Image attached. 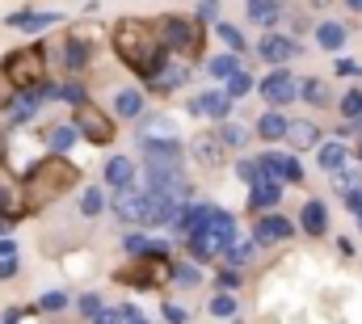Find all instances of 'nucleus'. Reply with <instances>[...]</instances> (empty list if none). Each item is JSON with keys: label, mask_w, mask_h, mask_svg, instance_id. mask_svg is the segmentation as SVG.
<instances>
[{"label": "nucleus", "mask_w": 362, "mask_h": 324, "mask_svg": "<svg viewBox=\"0 0 362 324\" xmlns=\"http://www.w3.org/2000/svg\"><path fill=\"white\" fill-rule=\"evenodd\" d=\"M21 320V312H17V308H8V312H4V324H17Z\"/></svg>", "instance_id": "50"}, {"label": "nucleus", "mask_w": 362, "mask_h": 324, "mask_svg": "<svg viewBox=\"0 0 362 324\" xmlns=\"http://www.w3.org/2000/svg\"><path fill=\"white\" fill-rule=\"evenodd\" d=\"M219 148H223V139H211V135L198 139V156H202V164H223V152H219Z\"/></svg>", "instance_id": "28"}, {"label": "nucleus", "mask_w": 362, "mask_h": 324, "mask_svg": "<svg viewBox=\"0 0 362 324\" xmlns=\"http://www.w3.org/2000/svg\"><path fill=\"white\" fill-rule=\"evenodd\" d=\"M211 72L228 81V76H236V72H240V64H236V55H219V59H211Z\"/></svg>", "instance_id": "32"}, {"label": "nucleus", "mask_w": 362, "mask_h": 324, "mask_svg": "<svg viewBox=\"0 0 362 324\" xmlns=\"http://www.w3.org/2000/svg\"><path fill=\"white\" fill-rule=\"evenodd\" d=\"M0 68H4V76L13 84V93H34L38 84H47V55H42V47H17V51H8V59Z\"/></svg>", "instance_id": "3"}, {"label": "nucleus", "mask_w": 362, "mask_h": 324, "mask_svg": "<svg viewBox=\"0 0 362 324\" xmlns=\"http://www.w3.org/2000/svg\"><path fill=\"white\" fill-rule=\"evenodd\" d=\"M72 127H76V135H85L89 144H110L114 139V122L93 105V101H85V105H76V114H72Z\"/></svg>", "instance_id": "4"}, {"label": "nucleus", "mask_w": 362, "mask_h": 324, "mask_svg": "<svg viewBox=\"0 0 362 324\" xmlns=\"http://www.w3.org/2000/svg\"><path fill=\"white\" fill-rule=\"evenodd\" d=\"M38 105H42V97L38 93H13V101H8V122H30L34 114H38Z\"/></svg>", "instance_id": "12"}, {"label": "nucleus", "mask_w": 362, "mask_h": 324, "mask_svg": "<svg viewBox=\"0 0 362 324\" xmlns=\"http://www.w3.org/2000/svg\"><path fill=\"white\" fill-rule=\"evenodd\" d=\"M278 13H282V8H278V0H253V4H249V17H253L257 25H274V21H278Z\"/></svg>", "instance_id": "24"}, {"label": "nucleus", "mask_w": 362, "mask_h": 324, "mask_svg": "<svg viewBox=\"0 0 362 324\" xmlns=\"http://www.w3.org/2000/svg\"><path fill=\"white\" fill-rule=\"evenodd\" d=\"M249 88H253V81H249L245 72H236V76H228V93H223V97H228V101H236V97H245Z\"/></svg>", "instance_id": "33"}, {"label": "nucleus", "mask_w": 362, "mask_h": 324, "mask_svg": "<svg viewBox=\"0 0 362 324\" xmlns=\"http://www.w3.org/2000/svg\"><path fill=\"white\" fill-rule=\"evenodd\" d=\"M0 164H4V139H0Z\"/></svg>", "instance_id": "53"}, {"label": "nucleus", "mask_w": 362, "mask_h": 324, "mask_svg": "<svg viewBox=\"0 0 362 324\" xmlns=\"http://www.w3.org/2000/svg\"><path fill=\"white\" fill-rule=\"evenodd\" d=\"M13 274H17V257H4V261H0V282H8Z\"/></svg>", "instance_id": "45"}, {"label": "nucleus", "mask_w": 362, "mask_h": 324, "mask_svg": "<svg viewBox=\"0 0 362 324\" xmlns=\"http://www.w3.org/2000/svg\"><path fill=\"white\" fill-rule=\"evenodd\" d=\"M286 127H291V122H286L278 110H266V114L257 118V135H262V139H286Z\"/></svg>", "instance_id": "18"}, {"label": "nucleus", "mask_w": 362, "mask_h": 324, "mask_svg": "<svg viewBox=\"0 0 362 324\" xmlns=\"http://www.w3.org/2000/svg\"><path fill=\"white\" fill-rule=\"evenodd\" d=\"M4 257H17V244L13 241H0V261H4Z\"/></svg>", "instance_id": "48"}, {"label": "nucleus", "mask_w": 362, "mask_h": 324, "mask_svg": "<svg viewBox=\"0 0 362 324\" xmlns=\"http://www.w3.org/2000/svg\"><path fill=\"white\" fill-rule=\"evenodd\" d=\"M105 181L118 185V190H127V185L135 181V164L127 161V156H114V161L105 164Z\"/></svg>", "instance_id": "17"}, {"label": "nucleus", "mask_w": 362, "mask_h": 324, "mask_svg": "<svg viewBox=\"0 0 362 324\" xmlns=\"http://www.w3.org/2000/svg\"><path fill=\"white\" fill-rule=\"evenodd\" d=\"M299 219H303V232H312V236H325V228H329V224H325L329 215H325V207H320V202H308Z\"/></svg>", "instance_id": "20"}, {"label": "nucleus", "mask_w": 362, "mask_h": 324, "mask_svg": "<svg viewBox=\"0 0 362 324\" xmlns=\"http://www.w3.org/2000/svg\"><path fill=\"white\" fill-rule=\"evenodd\" d=\"M8 228H13V224H8V219H0V241H4V232H8Z\"/></svg>", "instance_id": "51"}, {"label": "nucleus", "mask_w": 362, "mask_h": 324, "mask_svg": "<svg viewBox=\"0 0 362 324\" xmlns=\"http://www.w3.org/2000/svg\"><path fill=\"white\" fill-rule=\"evenodd\" d=\"M8 101H13V84H8L4 68H0V110H8Z\"/></svg>", "instance_id": "43"}, {"label": "nucleus", "mask_w": 362, "mask_h": 324, "mask_svg": "<svg viewBox=\"0 0 362 324\" xmlns=\"http://www.w3.org/2000/svg\"><path fill=\"white\" fill-rule=\"evenodd\" d=\"M286 139L295 144V152H303V148H312L320 135H316V127H312V122H291V127H286Z\"/></svg>", "instance_id": "19"}, {"label": "nucleus", "mask_w": 362, "mask_h": 324, "mask_svg": "<svg viewBox=\"0 0 362 324\" xmlns=\"http://www.w3.org/2000/svg\"><path fill=\"white\" fill-rule=\"evenodd\" d=\"M223 257H228V261H236V265H245V261H253V257H257V241H232Z\"/></svg>", "instance_id": "26"}, {"label": "nucleus", "mask_w": 362, "mask_h": 324, "mask_svg": "<svg viewBox=\"0 0 362 324\" xmlns=\"http://www.w3.org/2000/svg\"><path fill=\"white\" fill-rule=\"evenodd\" d=\"M346 202H350V211H354V215H362V185H358V190H350V194H346Z\"/></svg>", "instance_id": "47"}, {"label": "nucleus", "mask_w": 362, "mask_h": 324, "mask_svg": "<svg viewBox=\"0 0 362 324\" xmlns=\"http://www.w3.org/2000/svg\"><path fill=\"white\" fill-rule=\"evenodd\" d=\"M101 207H105L101 190H85V198H81V215H85V219H93V215H101Z\"/></svg>", "instance_id": "30"}, {"label": "nucleus", "mask_w": 362, "mask_h": 324, "mask_svg": "<svg viewBox=\"0 0 362 324\" xmlns=\"http://www.w3.org/2000/svg\"><path fill=\"white\" fill-rule=\"evenodd\" d=\"M122 282H135V287H160L169 278V261H156V257H135L131 270L118 274Z\"/></svg>", "instance_id": "7"}, {"label": "nucleus", "mask_w": 362, "mask_h": 324, "mask_svg": "<svg viewBox=\"0 0 362 324\" xmlns=\"http://www.w3.org/2000/svg\"><path fill=\"white\" fill-rule=\"evenodd\" d=\"M350 8H358V13H362V0H350Z\"/></svg>", "instance_id": "52"}, {"label": "nucleus", "mask_w": 362, "mask_h": 324, "mask_svg": "<svg viewBox=\"0 0 362 324\" xmlns=\"http://www.w3.org/2000/svg\"><path fill=\"white\" fill-rule=\"evenodd\" d=\"M341 110H346V118H362V93H346Z\"/></svg>", "instance_id": "39"}, {"label": "nucleus", "mask_w": 362, "mask_h": 324, "mask_svg": "<svg viewBox=\"0 0 362 324\" xmlns=\"http://www.w3.org/2000/svg\"><path fill=\"white\" fill-rule=\"evenodd\" d=\"M114 51H118V59L131 68V72H139L144 81H152L160 68H165V38H160V25H152V21H139V17H127V21H118L114 25Z\"/></svg>", "instance_id": "1"}, {"label": "nucleus", "mask_w": 362, "mask_h": 324, "mask_svg": "<svg viewBox=\"0 0 362 324\" xmlns=\"http://www.w3.org/2000/svg\"><path fill=\"white\" fill-rule=\"evenodd\" d=\"M189 110L194 114H206V118H228V97L223 93H202V97H194Z\"/></svg>", "instance_id": "16"}, {"label": "nucleus", "mask_w": 362, "mask_h": 324, "mask_svg": "<svg viewBox=\"0 0 362 324\" xmlns=\"http://www.w3.org/2000/svg\"><path fill=\"white\" fill-rule=\"evenodd\" d=\"M249 4H253V0H249Z\"/></svg>", "instance_id": "56"}, {"label": "nucleus", "mask_w": 362, "mask_h": 324, "mask_svg": "<svg viewBox=\"0 0 362 324\" xmlns=\"http://www.w3.org/2000/svg\"><path fill=\"white\" fill-rule=\"evenodd\" d=\"M278 198H282V185H278V177L257 168V177H253V194H249V207L262 215V211H266V207H274Z\"/></svg>", "instance_id": "8"}, {"label": "nucleus", "mask_w": 362, "mask_h": 324, "mask_svg": "<svg viewBox=\"0 0 362 324\" xmlns=\"http://www.w3.org/2000/svg\"><path fill=\"white\" fill-rule=\"evenodd\" d=\"M55 97H64V101H72V105H85V101H89V97H85V88H81V84H64V88H59V93H55Z\"/></svg>", "instance_id": "37"}, {"label": "nucleus", "mask_w": 362, "mask_h": 324, "mask_svg": "<svg viewBox=\"0 0 362 324\" xmlns=\"http://www.w3.org/2000/svg\"><path fill=\"white\" fill-rule=\"evenodd\" d=\"M211 312H215V316H236V299H232V295H215V299H211Z\"/></svg>", "instance_id": "35"}, {"label": "nucleus", "mask_w": 362, "mask_h": 324, "mask_svg": "<svg viewBox=\"0 0 362 324\" xmlns=\"http://www.w3.org/2000/svg\"><path fill=\"white\" fill-rule=\"evenodd\" d=\"M362 181H358V173H354V168H346V173H337V190H341V194H350V190H358Z\"/></svg>", "instance_id": "40"}, {"label": "nucleus", "mask_w": 362, "mask_h": 324, "mask_svg": "<svg viewBox=\"0 0 362 324\" xmlns=\"http://www.w3.org/2000/svg\"><path fill=\"white\" fill-rule=\"evenodd\" d=\"M358 228H362V215H358Z\"/></svg>", "instance_id": "54"}, {"label": "nucleus", "mask_w": 362, "mask_h": 324, "mask_svg": "<svg viewBox=\"0 0 362 324\" xmlns=\"http://www.w3.org/2000/svg\"><path fill=\"white\" fill-rule=\"evenodd\" d=\"M316 42H320L325 51H337V47L346 42V25H337V21H325V25L316 30Z\"/></svg>", "instance_id": "21"}, {"label": "nucleus", "mask_w": 362, "mask_h": 324, "mask_svg": "<svg viewBox=\"0 0 362 324\" xmlns=\"http://www.w3.org/2000/svg\"><path fill=\"white\" fill-rule=\"evenodd\" d=\"M59 21V13H13L8 17V25L13 30H30V34H38V30H47V25H55Z\"/></svg>", "instance_id": "15"}, {"label": "nucleus", "mask_w": 362, "mask_h": 324, "mask_svg": "<svg viewBox=\"0 0 362 324\" xmlns=\"http://www.w3.org/2000/svg\"><path fill=\"white\" fill-rule=\"evenodd\" d=\"M262 93H266V101H274V105H286V101L299 97V81H291L286 72H270L262 81Z\"/></svg>", "instance_id": "9"}, {"label": "nucleus", "mask_w": 362, "mask_h": 324, "mask_svg": "<svg viewBox=\"0 0 362 324\" xmlns=\"http://www.w3.org/2000/svg\"><path fill=\"white\" fill-rule=\"evenodd\" d=\"M89 59H93L89 42H85L81 34H72V38L64 42V68H72V72H81V68H89Z\"/></svg>", "instance_id": "14"}, {"label": "nucleus", "mask_w": 362, "mask_h": 324, "mask_svg": "<svg viewBox=\"0 0 362 324\" xmlns=\"http://www.w3.org/2000/svg\"><path fill=\"white\" fill-rule=\"evenodd\" d=\"M122 324H148V320H144V316H139L135 308H127V320H122Z\"/></svg>", "instance_id": "49"}, {"label": "nucleus", "mask_w": 362, "mask_h": 324, "mask_svg": "<svg viewBox=\"0 0 362 324\" xmlns=\"http://www.w3.org/2000/svg\"><path fill=\"white\" fill-rule=\"evenodd\" d=\"M173 278H177L181 287H194L198 282V265H177V270H169Z\"/></svg>", "instance_id": "38"}, {"label": "nucleus", "mask_w": 362, "mask_h": 324, "mask_svg": "<svg viewBox=\"0 0 362 324\" xmlns=\"http://www.w3.org/2000/svg\"><path fill=\"white\" fill-rule=\"evenodd\" d=\"M219 287H223V295H232V287H240V274L236 270H223L219 274Z\"/></svg>", "instance_id": "42"}, {"label": "nucleus", "mask_w": 362, "mask_h": 324, "mask_svg": "<svg viewBox=\"0 0 362 324\" xmlns=\"http://www.w3.org/2000/svg\"><path fill=\"white\" fill-rule=\"evenodd\" d=\"M114 110H118V118H139L144 97H139L135 88H127V93H118V97H114Z\"/></svg>", "instance_id": "22"}, {"label": "nucleus", "mask_w": 362, "mask_h": 324, "mask_svg": "<svg viewBox=\"0 0 362 324\" xmlns=\"http://www.w3.org/2000/svg\"><path fill=\"white\" fill-rule=\"evenodd\" d=\"M122 320H127V308H101L93 316V324H122Z\"/></svg>", "instance_id": "36"}, {"label": "nucleus", "mask_w": 362, "mask_h": 324, "mask_svg": "<svg viewBox=\"0 0 362 324\" xmlns=\"http://www.w3.org/2000/svg\"><path fill=\"white\" fill-rule=\"evenodd\" d=\"M47 144H51V152H55V156H64V152L76 144V127H72V122H68V127H55V131L47 135Z\"/></svg>", "instance_id": "23"}, {"label": "nucleus", "mask_w": 362, "mask_h": 324, "mask_svg": "<svg viewBox=\"0 0 362 324\" xmlns=\"http://www.w3.org/2000/svg\"><path fill=\"white\" fill-rule=\"evenodd\" d=\"M299 93L312 101V105H325L329 101V88H325V81H316V76H308V81H299Z\"/></svg>", "instance_id": "27"}, {"label": "nucleus", "mask_w": 362, "mask_h": 324, "mask_svg": "<svg viewBox=\"0 0 362 324\" xmlns=\"http://www.w3.org/2000/svg\"><path fill=\"white\" fill-rule=\"evenodd\" d=\"M165 324H185V312L177 303H165Z\"/></svg>", "instance_id": "44"}, {"label": "nucleus", "mask_w": 362, "mask_h": 324, "mask_svg": "<svg viewBox=\"0 0 362 324\" xmlns=\"http://www.w3.org/2000/svg\"><path fill=\"white\" fill-rule=\"evenodd\" d=\"M295 228H291V219H282V215H262L257 219V232H253V241L257 244H278V241H286Z\"/></svg>", "instance_id": "11"}, {"label": "nucleus", "mask_w": 362, "mask_h": 324, "mask_svg": "<svg viewBox=\"0 0 362 324\" xmlns=\"http://www.w3.org/2000/svg\"><path fill=\"white\" fill-rule=\"evenodd\" d=\"M346 164V148L333 139V144H320V168H329V173H337Z\"/></svg>", "instance_id": "25"}, {"label": "nucleus", "mask_w": 362, "mask_h": 324, "mask_svg": "<svg viewBox=\"0 0 362 324\" xmlns=\"http://www.w3.org/2000/svg\"><path fill=\"white\" fill-rule=\"evenodd\" d=\"M144 248H148V241H144V236H127V253H135V257H144Z\"/></svg>", "instance_id": "46"}, {"label": "nucleus", "mask_w": 362, "mask_h": 324, "mask_svg": "<svg viewBox=\"0 0 362 324\" xmlns=\"http://www.w3.org/2000/svg\"><path fill=\"white\" fill-rule=\"evenodd\" d=\"M97 312H101V299H97V295H81V316H85V320H93Z\"/></svg>", "instance_id": "41"}, {"label": "nucleus", "mask_w": 362, "mask_h": 324, "mask_svg": "<svg viewBox=\"0 0 362 324\" xmlns=\"http://www.w3.org/2000/svg\"><path fill=\"white\" fill-rule=\"evenodd\" d=\"M0 219H8V224L25 219V198H21V181L13 177V168H8V164H0Z\"/></svg>", "instance_id": "6"}, {"label": "nucleus", "mask_w": 362, "mask_h": 324, "mask_svg": "<svg viewBox=\"0 0 362 324\" xmlns=\"http://www.w3.org/2000/svg\"><path fill=\"white\" fill-rule=\"evenodd\" d=\"M219 139H223L228 148H245V139H249V131H245L240 122H223V131H219Z\"/></svg>", "instance_id": "29"}, {"label": "nucleus", "mask_w": 362, "mask_h": 324, "mask_svg": "<svg viewBox=\"0 0 362 324\" xmlns=\"http://www.w3.org/2000/svg\"><path fill=\"white\" fill-rule=\"evenodd\" d=\"M295 51H299V42H295V38H286V34H266V38H262V47H257V55H262L266 64H286Z\"/></svg>", "instance_id": "10"}, {"label": "nucleus", "mask_w": 362, "mask_h": 324, "mask_svg": "<svg viewBox=\"0 0 362 324\" xmlns=\"http://www.w3.org/2000/svg\"><path fill=\"white\" fill-rule=\"evenodd\" d=\"M38 308H42V312H64V308H68V295H64V291H51V295H42Z\"/></svg>", "instance_id": "34"}, {"label": "nucleus", "mask_w": 362, "mask_h": 324, "mask_svg": "<svg viewBox=\"0 0 362 324\" xmlns=\"http://www.w3.org/2000/svg\"><path fill=\"white\" fill-rule=\"evenodd\" d=\"M185 76H189V68H185V64H165V68L152 76V93H173V88L185 84Z\"/></svg>", "instance_id": "13"}, {"label": "nucleus", "mask_w": 362, "mask_h": 324, "mask_svg": "<svg viewBox=\"0 0 362 324\" xmlns=\"http://www.w3.org/2000/svg\"><path fill=\"white\" fill-rule=\"evenodd\" d=\"M358 156H362V144H358Z\"/></svg>", "instance_id": "55"}, {"label": "nucleus", "mask_w": 362, "mask_h": 324, "mask_svg": "<svg viewBox=\"0 0 362 324\" xmlns=\"http://www.w3.org/2000/svg\"><path fill=\"white\" fill-rule=\"evenodd\" d=\"M160 38H165V51H181V55L202 51V30H198V25H189L185 17H165Z\"/></svg>", "instance_id": "5"}, {"label": "nucleus", "mask_w": 362, "mask_h": 324, "mask_svg": "<svg viewBox=\"0 0 362 324\" xmlns=\"http://www.w3.org/2000/svg\"><path fill=\"white\" fill-rule=\"evenodd\" d=\"M81 181V168L68 161V156H42V161L34 164L30 173H25V181H21V198H25V215H38V211H47L55 198H64L72 185Z\"/></svg>", "instance_id": "2"}, {"label": "nucleus", "mask_w": 362, "mask_h": 324, "mask_svg": "<svg viewBox=\"0 0 362 324\" xmlns=\"http://www.w3.org/2000/svg\"><path fill=\"white\" fill-rule=\"evenodd\" d=\"M219 38H223V42L232 47V55H236V51H245V34H240L236 25H228V21H219Z\"/></svg>", "instance_id": "31"}]
</instances>
